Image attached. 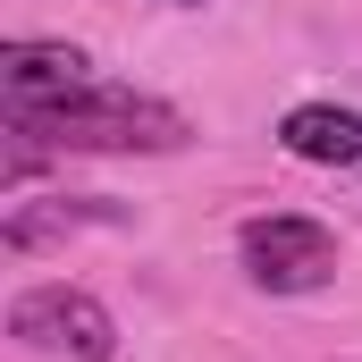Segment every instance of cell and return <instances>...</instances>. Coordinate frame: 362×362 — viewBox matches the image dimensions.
<instances>
[{
  "label": "cell",
  "mask_w": 362,
  "mask_h": 362,
  "mask_svg": "<svg viewBox=\"0 0 362 362\" xmlns=\"http://www.w3.org/2000/svg\"><path fill=\"white\" fill-rule=\"evenodd\" d=\"M8 135L17 144H59V152H177L185 118L169 101H144V93L85 85L68 101H51V110H17Z\"/></svg>",
  "instance_id": "6da1fadb"
},
{
  "label": "cell",
  "mask_w": 362,
  "mask_h": 362,
  "mask_svg": "<svg viewBox=\"0 0 362 362\" xmlns=\"http://www.w3.org/2000/svg\"><path fill=\"white\" fill-rule=\"evenodd\" d=\"M236 253H245V278L270 286V295H303V286H329L337 278V236L320 219H295V211L245 219Z\"/></svg>",
  "instance_id": "7a4b0ae2"
},
{
  "label": "cell",
  "mask_w": 362,
  "mask_h": 362,
  "mask_svg": "<svg viewBox=\"0 0 362 362\" xmlns=\"http://www.w3.org/2000/svg\"><path fill=\"white\" fill-rule=\"evenodd\" d=\"M8 337L17 346H59V354H85V362L118 354V320H110V303L85 295V286H25L8 303Z\"/></svg>",
  "instance_id": "3957f363"
},
{
  "label": "cell",
  "mask_w": 362,
  "mask_h": 362,
  "mask_svg": "<svg viewBox=\"0 0 362 362\" xmlns=\"http://www.w3.org/2000/svg\"><path fill=\"white\" fill-rule=\"evenodd\" d=\"M85 85H93V59L76 42H8L0 51V101H8V118L17 110H51V101H68Z\"/></svg>",
  "instance_id": "277c9868"
},
{
  "label": "cell",
  "mask_w": 362,
  "mask_h": 362,
  "mask_svg": "<svg viewBox=\"0 0 362 362\" xmlns=\"http://www.w3.org/2000/svg\"><path fill=\"white\" fill-rule=\"evenodd\" d=\"M278 144L312 169H354L362 160V110H337V101H303L278 118Z\"/></svg>",
  "instance_id": "5b68a950"
},
{
  "label": "cell",
  "mask_w": 362,
  "mask_h": 362,
  "mask_svg": "<svg viewBox=\"0 0 362 362\" xmlns=\"http://www.w3.org/2000/svg\"><path fill=\"white\" fill-rule=\"evenodd\" d=\"M177 8H202V0H177Z\"/></svg>",
  "instance_id": "8992f818"
}]
</instances>
